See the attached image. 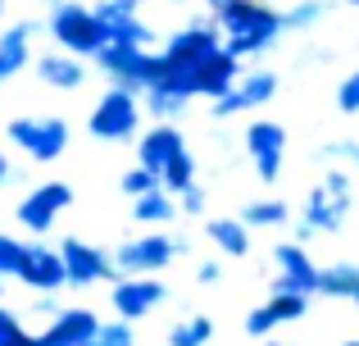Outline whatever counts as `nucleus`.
<instances>
[{"mask_svg": "<svg viewBox=\"0 0 359 346\" xmlns=\"http://www.w3.org/2000/svg\"><path fill=\"white\" fill-rule=\"evenodd\" d=\"M214 23L223 32V51L237 60H255L282 36V9L264 5V0H228V5L210 9Z\"/></svg>", "mask_w": 359, "mask_h": 346, "instance_id": "1", "label": "nucleus"}, {"mask_svg": "<svg viewBox=\"0 0 359 346\" xmlns=\"http://www.w3.org/2000/svg\"><path fill=\"white\" fill-rule=\"evenodd\" d=\"M351 214V173L346 169H327L323 182L309 187L305 196V214L296 223V241H309L318 232H337Z\"/></svg>", "mask_w": 359, "mask_h": 346, "instance_id": "2", "label": "nucleus"}, {"mask_svg": "<svg viewBox=\"0 0 359 346\" xmlns=\"http://www.w3.org/2000/svg\"><path fill=\"white\" fill-rule=\"evenodd\" d=\"M91 60H96V69L105 73L114 87H128V91H137V96L164 78V60H159V51H150V46L105 41L96 55H91Z\"/></svg>", "mask_w": 359, "mask_h": 346, "instance_id": "3", "label": "nucleus"}, {"mask_svg": "<svg viewBox=\"0 0 359 346\" xmlns=\"http://www.w3.org/2000/svg\"><path fill=\"white\" fill-rule=\"evenodd\" d=\"M46 32H50V41L60 51L78 55V60H91L105 46V27L91 14V5H82V0H55L50 18H46Z\"/></svg>", "mask_w": 359, "mask_h": 346, "instance_id": "4", "label": "nucleus"}, {"mask_svg": "<svg viewBox=\"0 0 359 346\" xmlns=\"http://www.w3.org/2000/svg\"><path fill=\"white\" fill-rule=\"evenodd\" d=\"M5 137H9V146H18V151L27 155V160H36V164H55L64 151H69V119H60V114H46V119H36V114H18V119H9L5 124Z\"/></svg>", "mask_w": 359, "mask_h": 346, "instance_id": "5", "label": "nucleus"}, {"mask_svg": "<svg viewBox=\"0 0 359 346\" xmlns=\"http://www.w3.org/2000/svg\"><path fill=\"white\" fill-rule=\"evenodd\" d=\"M137 128H141V96L109 82L105 96H100L96 105H91V114H87V133L96 137V142L118 146V142H132Z\"/></svg>", "mask_w": 359, "mask_h": 346, "instance_id": "6", "label": "nucleus"}, {"mask_svg": "<svg viewBox=\"0 0 359 346\" xmlns=\"http://www.w3.org/2000/svg\"><path fill=\"white\" fill-rule=\"evenodd\" d=\"M187 251H191V241L182 232L177 237H168V232H141L132 241H118V251H109V255H114L118 274H159V269H168Z\"/></svg>", "mask_w": 359, "mask_h": 346, "instance_id": "7", "label": "nucleus"}, {"mask_svg": "<svg viewBox=\"0 0 359 346\" xmlns=\"http://www.w3.org/2000/svg\"><path fill=\"white\" fill-rule=\"evenodd\" d=\"M55 251H60V260H64L69 287H96V283H105V278H118L114 255L100 251V246H91L87 237H64Z\"/></svg>", "mask_w": 359, "mask_h": 346, "instance_id": "8", "label": "nucleus"}, {"mask_svg": "<svg viewBox=\"0 0 359 346\" xmlns=\"http://www.w3.org/2000/svg\"><path fill=\"white\" fill-rule=\"evenodd\" d=\"M73 205V187L69 182H41L32 187V192L18 201V223H23V232H32V237H46V232L60 223V214Z\"/></svg>", "mask_w": 359, "mask_h": 346, "instance_id": "9", "label": "nucleus"}, {"mask_svg": "<svg viewBox=\"0 0 359 346\" xmlns=\"http://www.w3.org/2000/svg\"><path fill=\"white\" fill-rule=\"evenodd\" d=\"M164 296H168V287L155 283V274H118L114 287H109V305H114V314L128 319V324L146 319Z\"/></svg>", "mask_w": 359, "mask_h": 346, "instance_id": "10", "label": "nucleus"}, {"mask_svg": "<svg viewBox=\"0 0 359 346\" xmlns=\"http://www.w3.org/2000/svg\"><path fill=\"white\" fill-rule=\"evenodd\" d=\"M241 137H245V155H250L255 173H259L264 182H278L282 160H287V128L273 124V119H255Z\"/></svg>", "mask_w": 359, "mask_h": 346, "instance_id": "11", "label": "nucleus"}, {"mask_svg": "<svg viewBox=\"0 0 359 346\" xmlns=\"http://www.w3.org/2000/svg\"><path fill=\"white\" fill-rule=\"evenodd\" d=\"M273 265H278V278H273V292H296V296H318V265L309 260L305 241H282L273 246Z\"/></svg>", "mask_w": 359, "mask_h": 346, "instance_id": "12", "label": "nucleus"}, {"mask_svg": "<svg viewBox=\"0 0 359 346\" xmlns=\"http://www.w3.org/2000/svg\"><path fill=\"white\" fill-rule=\"evenodd\" d=\"M91 14L105 27V41H123V46H150L155 41V27L141 18V9L132 0H96Z\"/></svg>", "mask_w": 359, "mask_h": 346, "instance_id": "13", "label": "nucleus"}, {"mask_svg": "<svg viewBox=\"0 0 359 346\" xmlns=\"http://www.w3.org/2000/svg\"><path fill=\"white\" fill-rule=\"evenodd\" d=\"M14 278H18V283H27L32 292H60V287H69L60 251L41 246V241H32V246L23 241V260H18V274Z\"/></svg>", "mask_w": 359, "mask_h": 346, "instance_id": "14", "label": "nucleus"}, {"mask_svg": "<svg viewBox=\"0 0 359 346\" xmlns=\"http://www.w3.org/2000/svg\"><path fill=\"white\" fill-rule=\"evenodd\" d=\"M96 328H100L96 310H87V305H69V310L55 314V324L36 342H41V346H87L91 338H96Z\"/></svg>", "mask_w": 359, "mask_h": 346, "instance_id": "15", "label": "nucleus"}, {"mask_svg": "<svg viewBox=\"0 0 359 346\" xmlns=\"http://www.w3.org/2000/svg\"><path fill=\"white\" fill-rule=\"evenodd\" d=\"M36 32H41V23H32V18H18L14 27H5V32H0V82L18 78V73L32 64Z\"/></svg>", "mask_w": 359, "mask_h": 346, "instance_id": "16", "label": "nucleus"}, {"mask_svg": "<svg viewBox=\"0 0 359 346\" xmlns=\"http://www.w3.org/2000/svg\"><path fill=\"white\" fill-rule=\"evenodd\" d=\"M237 78H241V60H237V55H228L223 46H219L214 55H205V60L191 69V87H196V96H210V100H214V96H223V91H228Z\"/></svg>", "mask_w": 359, "mask_h": 346, "instance_id": "17", "label": "nucleus"}, {"mask_svg": "<svg viewBox=\"0 0 359 346\" xmlns=\"http://www.w3.org/2000/svg\"><path fill=\"white\" fill-rule=\"evenodd\" d=\"M177 151H187V137L177 133V124H155L150 133H141V142H137V164H146L150 173H159Z\"/></svg>", "mask_w": 359, "mask_h": 346, "instance_id": "18", "label": "nucleus"}, {"mask_svg": "<svg viewBox=\"0 0 359 346\" xmlns=\"http://www.w3.org/2000/svg\"><path fill=\"white\" fill-rule=\"evenodd\" d=\"M36 78L55 91H78L82 82H87V64L69 51H55V55H41V60H36Z\"/></svg>", "mask_w": 359, "mask_h": 346, "instance_id": "19", "label": "nucleus"}, {"mask_svg": "<svg viewBox=\"0 0 359 346\" xmlns=\"http://www.w3.org/2000/svg\"><path fill=\"white\" fill-rule=\"evenodd\" d=\"M132 219L146 223V228H159V223L177 219V196L164 192V187H150V192L132 196Z\"/></svg>", "mask_w": 359, "mask_h": 346, "instance_id": "20", "label": "nucleus"}, {"mask_svg": "<svg viewBox=\"0 0 359 346\" xmlns=\"http://www.w3.org/2000/svg\"><path fill=\"white\" fill-rule=\"evenodd\" d=\"M205 237H210L223 255H232V260L250 255V228H245L237 214H232V219H205Z\"/></svg>", "mask_w": 359, "mask_h": 346, "instance_id": "21", "label": "nucleus"}, {"mask_svg": "<svg viewBox=\"0 0 359 346\" xmlns=\"http://www.w3.org/2000/svg\"><path fill=\"white\" fill-rule=\"evenodd\" d=\"M141 105H146V114H155L159 124H173V119H182V114H187L191 96H182V91L168 87V82H155V87L141 91Z\"/></svg>", "mask_w": 359, "mask_h": 346, "instance_id": "22", "label": "nucleus"}, {"mask_svg": "<svg viewBox=\"0 0 359 346\" xmlns=\"http://www.w3.org/2000/svg\"><path fill=\"white\" fill-rule=\"evenodd\" d=\"M232 87H237L245 109H259V105H269V100L278 96V73L273 69H250V73H241Z\"/></svg>", "mask_w": 359, "mask_h": 346, "instance_id": "23", "label": "nucleus"}, {"mask_svg": "<svg viewBox=\"0 0 359 346\" xmlns=\"http://www.w3.org/2000/svg\"><path fill=\"white\" fill-rule=\"evenodd\" d=\"M237 219L245 228H282V223H291V205L287 201H250V205H241Z\"/></svg>", "mask_w": 359, "mask_h": 346, "instance_id": "24", "label": "nucleus"}, {"mask_svg": "<svg viewBox=\"0 0 359 346\" xmlns=\"http://www.w3.org/2000/svg\"><path fill=\"white\" fill-rule=\"evenodd\" d=\"M318 292L337 296V301H351L359 292V265H332V269H318Z\"/></svg>", "mask_w": 359, "mask_h": 346, "instance_id": "25", "label": "nucleus"}, {"mask_svg": "<svg viewBox=\"0 0 359 346\" xmlns=\"http://www.w3.org/2000/svg\"><path fill=\"white\" fill-rule=\"evenodd\" d=\"M214 342V319L210 314H187L168 328V346H210Z\"/></svg>", "mask_w": 359, "mask_h": 346, "instance_id": "26", "label": "nucleus"}, {"mask_svg": "<svg viewBox=\"0 0 359 346\" xmlns=\"http://www.w3.org/2000/svg\"><path fill=\"white\" fill-rule=\"evenodd\" d=\"M155 178H159V187H164V192L182 196L187 187H196V155H191V151H177V155H173V160H168Z\"/></svg>", "mask_w": 359, "mask_h": 346, "instance_id": "27", "label": "nucleus"}, {"mask_svg": "<svg viewBox=\"0 0 359 346\" xmlns=\"http://www.w3.org/2000/svg\"><path fill=\"white\" fill-rule=\"evenodd\" d=\"M327 18V0H296L291 9H282V32H309Z\"/></svg>", "mask_w": 359, "mask_h": 346, "instance_id": "28", "label": "nucleus"}, {"mask_svg": "<svg viewBox=\"0 0 359 346\" xmlns=\"http://www.w3.org/2000/svg\"><path fill=\"white\" fill-rule=\"evenodd\" d=\"M269 310H273V319H278V324H296V319H305L309 296H296V292H273V296H269Z\"/></svg>", "mask_w": 359, "mask_h": 346, "instance_id": "29", "label": "nucleus"}, {"mask_svg": "<svg viewBox=\"0 0 359 346\" xmlns=\"http://www.w3.org/2000/svg\"><path fill=\"white\" fill-rule=\"evenodd\" d=\"M91 346H137V333H132L128 319H109V324H100V328H96Z\"/></svg>", "mask_w": 359, "mask_h": 346, "instance_id": "30", "label": "nucleus"}, {"mask_svg": "<svg viewBox=\"0 0 359 346\" xmlns=\"http://www.w3.org/2000/svg\"><path fill=\"white\" fill-rule=\"evenodd\" d=\"M337 109H341L346 119H355V114H359V69L341 78V87H337Z\"/></svg>", "mask_w": 359, "mask_h": 346, "instance_id": "31", "label": "nucleus"}, {"mask_svg": "<svg viewBox=\"0 0 359 346\" xmlns=\"http://www.w3.org/2000/svg\"><path fill=\"white\" fill-rule=\"evenodd\" d=\"M118 187H123V192H128V196H141V192H150V187H159V178L150 173L146 164H132V169L118 178Z\"/></svg>", "mask_w": 359, "mask_h": 346, "instance_id": "32", "label": "nucleus"}, {"mask_svg": "<svg viewBox=\"0 0 359 346\" xmlns=\"http://www.w3.org/2000/svg\"><path fill=\"white\" fill-rule=\"evenodd\" d=\"M18 260H23V241L9 237V232H0V278H14Z\"/></svg>", "mask_w": 359, "mask_h": 346, "instance_id": "33", "label": "nucleus"}, {"mask_svg": "<svg viewBox=\"0 0 359 346\" xmlns=\"http://www.w3.org/2000/svg\"><path fill=\"white\" fill-rule=\"evenodd\" d=\"M205 205H210V196H205V187H201V182L187 187V192L177 196V214H187V219H201Z\"/></svg>", "mask_w": 359, "mask_h": 346, "instance_id": "34", "label": "nucleus"}, {"mask_svg": "<svg viewBox=\"0 0 359 346\" xmlns=\"http://www.w3.org/2000/svg\"><path fill=\"white\" fill-rule=\"evenodd\" d=\"M273 328H278V319H273V310H269V305H259V310H250V314H245V338H269Z\"/></svg>", "mask_w": 359, "mask_h": 346, "instance_id": "35", "label": "nucleus"}, {"mask_svg": "<svg viewBox=\"0 0 359 346\" xmlns=\"http://www.w3.org/2000/svg\"><path fill=\"white\" fill-rule=\"evenodd\" d=\"M318 160H346L359 169V142H327V146H318Z\"/></svg>", "mask_w": 359, "mask_h": 346, "instance_id": "36", "label": "nucleus"}, {"mask_svg": "<svg viewBox=\"0 0 359 346\" xmlns=\"http://www.w3.org/2000/svg\"><path fill=\"white\" fill-rule=\"evenodd\" d=\"M196 283H205V287L223 283V265H219V260H205V265L196 269Z\"/></svg>", "mask_w": 359, "mask_h": 346, "instance_id": "37", "label": "nucleus"}, {"mask_svg": "<svg viewBox=\"0 0 359 346\" xmlns=\"http://www.w3.org/2000/svg\"><path fill=\"white\" fill-rule=\"evenodd\" d=\"M18 328H23V324H18V314H14V310H5V305H0V342H5V338H14Z\"/></svg>", "mask_w": 359, "mask_h": 346, "instance_id": "38", "label": "nucleus"}, {"mask_svg": "<svg viewBox=\"0 0 359 346\" xmlns=\"http://www.w3.org/2000/svg\"><path fill=\"white\" fill-rule=\"evenodd\" d=\"M9 178H14V169H9V155H5V151H0V187H5V182H9Z\"/></svg>", "mask_w": 359, "mask_h": 346, "instance_id": "39", "label": "nucleus"}, {"mask_svg": "<svg viewBox=\"0 0 359 346\" xmlns=\"http://www.w3.org/2000/svg\"><path fill=\"white\" fill-rule=\"evenodd\" d=\"M205 5H210V9H219V5H228V0H205Z\"/></svg>", "mask_w": 359, "mask_h": 346, "instance_id": "40", "label": "nucleus"}, {"mask_svg": "<svg viewBox=\"0 0 359 346\" xmlns=\"http://www.w3.org/2000/svg\"><path fill=\"white\" fill-rule=\"evenodd\" d=\"M264 346H296V342H264Z\"/></svg>", "mask_w": 359, "mask_h": 346, "instance_id": "41", "label": "nucleus"}, {"mask_svg": "<svg viewBox=\"0 0 359 346\" xmlns=\"http://www.w3.org/2000/svg\"><path fill=\"white\" fill-rule=\"evenodd\" d=\"M132 5H137V9H141V5H150V0H132Z\"/></svg>", "mask_w": 359, "mask_h": 346, "instance_id": "42", "label": "nucleus"}, {"mask_svg": "<svg viewBox=\"0 0 359 346\" xmlns=\"http://www.w3.org/2000/svg\"><path fill=\"white\" fill-rule=\"evenodd\" d=\"M346 5H355V9H359V0H346Z\"/></svg>", "mask_w": 359, "mask_h": 346, "instance_id": "43", "label": "nucleus"}, {"mask_svg": "<svg viewBox=\"0 0 359 346\" xmlns=\"http://www.w3.org/2000/svg\"><path fill=\"white\" fill-rule=\"evenodd\" d=\"M351 301H355V305H359V292H355V296H351Z\"/></svg>", "mask_w": 359, "mask_h": 346, "instance_id": "44", "label": "nucleus"}, {"mask_svg": "<svg viewBox=\"0 0 359 346\" xmlns=\"http://www.w3.org/2000/svg\"><path fill=\"white\" fill-rule=\"evenodd\" d=\"M341 346H359V342H341Z\"/></svg>", "mask_w": 359, "mask_h": 346, "instance_id": "45", "label": "nucleus"}, {"mask_svg": "<svg viewBox=\"0 0 359 346\" xmlns=\"http://www.w3.org/2000/svg\"><path fill=\"white\" fill-rule=\"evenodd\" d=\"M168 5H182V0H168Z\"/></svg>", "mask_w": 359, "mask_h": 346, "instance_id": "46", "label": "nucleus"}, {"mask_svg": "<svg viewBox=\"0 0 359 346\" xmlns=\"http://www.w3.org/2000/svg\"><path fill=\"white\" fill-rule=\"evenodd\" d=\"M0 14H5V0H0Z\"/></svg>", "mask_w": 359, "mask_h": 346, "instance_id": "47", "label": "nucleus"}, {"mask_svg": "<svg viewBox=\"0 0 359 346\" xmlns=\"http://www.w3.org/2000/svg\"><path fill=\"white\" fill-rule=\"evenodd\" d=\"M0 292H5V283H0Z\"/></svg>", "mask_w": 359, "mask_h": 346, "instance_id": "48", "label": "nucleus"}, {"mask_svg": "<svg viewBox=\"0 0 359 346\" xmlns=\"http://www.w3.org/2000/svg\"><path fill=\"white\" fill-rule=\"evenodd\" d=\"M0 87H5V82H0Z\"/></svg>", "mask_w": 359, "mask_h": 346, "instance_id": "49", "label": "nucleus"}, {"mask_svg": "<svg viewBox=\"0 0 359 346\" xmlns=\"http://www.w3.org/2000/svg\"><path fill=\"white\" fill-rule=\"evenodd\" d=\"M87 346H91V342H87Z\"/></svg>", "mask_w": 359, "mask_h": 346, "instance_id": "50", "label": "nucleus"}]
</instances>
